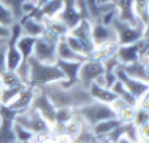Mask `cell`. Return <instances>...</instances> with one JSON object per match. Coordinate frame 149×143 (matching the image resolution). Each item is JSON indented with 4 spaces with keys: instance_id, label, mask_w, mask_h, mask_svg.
I'll list each match as a JSON object with an SVG mask.
<instances>
[{
    "instance_id": "cell-1",
    "label": "cell",
    "mask_w": 149,
    "mask_h": 143,
    "mask_svg": "<svg viewBox=\"0 0 149 143\" xmlns=\"http://www.w3.org/2000/svg\"><path fill=\"white\" fill-rule=\"evenodd\" d=\"M42 89L56 109H62V108L77 109L93 101L88 89L82 88L79 83L71 87H62L59 83H55L43 87Z\"/></svg>"
},
{
    "instance_id": "cell-2",
    "label": "cell",
    "mask_w": 149,
    "mask_h": 143,
    "mask_svg": "<svg viewBox=\"0 0 149 143\" xmlns=\"http://www.w3.org/2000/svg\"><path fill=\"white\" fill-rule=\"evenodd\" d=\"M29 62V86L43 88L50 84L64 81V75L56 63H42L30 57Z\"/></svg>"
},
{
    "instance_id": "cell-3",
    "label": "cell",
    "mask_w": 149,
    "mask_h": 143,
    "mask_svg": "<svg viewBox=\"0 0 149 143\" xmlns=\"http://www.w3.org/2000/svg\"><path fill=\"white\" fill-rule=\"evenodd\" d=\"M74 113L82 122L89 125L90 128H93L94 125H97L98 122H102V121L116 118L115 112L110 105L101 104L97 101H90L89 104L74 109Z\"/></svg>"
},
{
    "instance_id": "cell-4",
    "label": "cell",
    "mask_w": 149,
    "mask_h": 143,
    "mask_svg": "<svg viewBox=\"0 0 149 143\" xmlns=\"http://www.w3.org/2000/svg\"><path fill=\"white\" fill-rule=\"evenodd\" d=\"M111 26L116 33V39L119 45H130L140 41L144 37H148V26L141 22L137 25H130L116 17Z\"/></svg>"
},
{
    "instance_id": "cell-5",
    "label": "cell",
    "mask_w": 149,
    "mask_h": 143,
    "mask_svg": "<svg viewBox=\"0 0 149 143\" xmlns=\"http://www.w3.org/2000/svg\"><path fill=\"white\" fill-rule=\"evenodd\" d=\"M59 38L51 34L49 30H45L34 45L31 57L42 63H56V45Z\"/></svg>"
},
{
    "instance_id": "cell-6",
    "label": "cell",
    "mask_w": 149,
    "mask_h": 143,
    "mask_svg": "<svg viewBox=\"0 0 149 143\" xmlns=\"http://www.w3.org/2000/svg\"><path fill=\"white\" fill-rule=\"evenodd\" d=\"M13 122L17 125L22 126L24 129L31 131L34 135L43 133H51V126L45 121V118L39 114L37 110H34L33 108L24 110L21 113H17L15 116Z\"/></svg>"
},
{
    "instance_id": "cell-7",
    "label": "cell",
    "mask_w": 149,
    "mask_h": 143,
    "mask_svg": "<svg viewBox=\"0 0 149 143\" xmlns=\"http://www.w3.org/2000/svg\"><path fill=\"white\" fill-rule=\"evenodd\" d=\"M149 54V38L144 37L140 41L130 45H119L115 57L119 62V66H124L128 63L136 62L140 57Z\"/></svg>"
},
{
    "instance_id": "cell-8",
    "label": "cell",
    "mask_w": 149,
    "mask_h": 143,
    "mask_svg": "<svg viewBox=\"0 0 149 143\" xmlns=\"http://www.w3.org/2000/svg\"><path fill=\"white\" fill-rule=\"evenodd\" d=\"M103 72H105V67H103L102 62L92 59V58H86L84 62H81V66H80L77 83L82 88L88 89L90 84L95 81V79L103 75Z\"/></svg>"
},
{
    "instance_id": "cell-9",
    "label": "cell",
    "mask_w": 149,
    "mask_h": 143,
    "mask_svg": "<svg viewBox=\"0 0 149 143\" xmlns=\"http://www.w3.org/2000/svg\"><path fill=\"white\" fill-rule=\"evenodd\" d=\"M30 108H33L34 110H37L51 128L54 126L55 116H56V108L52 105V102L50 101V99L46 96V93L43 92L42 88L37 89L36 95H34V99H33V101H31Z\"/></svg>"
},
{
    "instance_id": "cell-10",
    "label": "cell",
    "mask_w": 149,
    "mask_h": 143,
    "mask_svg": "<svg viewBox=\"0 0 149 143\" xmlns=\"http://www.w3.org/2000/svg\"><path fill=\"white\" fill-rule=\"evenodd\" d=\"M70 34L80 41V43L84 47L85 57L86 58L94 51L95 46L92 39V21L89 18H82L74 28L71 29Z\"/></svg>"
},
{
    "instance_id": "cell-11",
    "label": "cell",
    "mask_w": 149,
    "mask_h": 143,
    "mask_svg": "<svg viewBox=\"0 0 149 143\" xmlns=\"http://www.w3.org/2000/svg\"><path fill=\"white\" fill-rule=\"evenodd\" d=\"M115 76L119 81L123 83V86L126 87V89L136 99V101L140 99V97H143L145 93L149 92V83H145V81H141V80H137V79L127 76L126 74L119 68V66L115 68Z\"/></svg>"
},
{
    "instance_id": "cell-12",
    "label": "cell",
    "mask_w": 149,
    "mask_h": 143,
    "mask_svg": "<svg viewBox=\"0 0 149 143\" xmlns=\"http://www.w3.org/2000/svg\"><path fill=\"white\" fill-rule=\"evenodd\" d=\"M0 113L3 116V121L0 123V143H16L15 131H13V120L16 113L3 105H0Z\"/></svg>"
},
{
    "instance_id": "cell-13",
    "label": "cell",
    "mask_w": 149,
    "mask_h": 143,
    "mask_svg": "<svg viewBox=\"0 0 149 143\" xmlns=\"http://www.w3.org/2000/svg\"><path fill=\"white\" fill-rule=\"evenodd\" d=\"M37 89H38L37 87L26 86L25 88L12 100V102L7 105V108L9 110H12L13 113H16V114L29 109V108L31 107V101H33V99H34V95H36Z\"/></svg>"
},
{
    "instance_id": "cell-14",
    "label": "cell",
    "mask_w": 149,
    "mask_h": 143,
    "mask_svg": "<svg viewBox=\"0 0 149 143\" xmlns=\"http://www.w3.org/2000/svg\"><path fill=\"white\" fill-rule=\"evenodd\" d=\"M92 39L94 46H100L106 42H118L113 26L103 25L98 21H92Z\"/></svg>"
},
{
    "instance_id": "cell-15",
    "label": "cell",
    "mask_w": 149,
    "mask_h": 143,
    "mask_svg": "<svg viewBox=\"0 0 149 143\" xmlns=\"http://www.w3.org/2000/svg\"><path fill=\"white\" fill-rule=\"evenodd\" d=\"M63 5H64V0H49L42 7H39L38 9L34 11V13L30 16H33L34 18L43 22L45 20L58 17L60 11L63 9Z\"/></svg>"
},
{
    "instance_id": "cell-16",
    "label": "cell",
    "mask_w": 149,
    "mask_h": 143,
    "mask_svg": "<svg viewBox=\"0 0 149 143\" xmlns=\"http://www.w3.org/2000/svg\"><path fill=\"white\" fill-rule=\"evenodd\" d=\"M21 26V34L29 37H34V38H39L43 34V32L46 30L45 24L42 21L34 18L33 16H25L18 21Z\"/></svg>"
},
{
    "instance_id": "cell-17",
    "label": "cell",
    "mask_w": 149,
    "mask_h": 143,
    "mask_svg": "<svg viewBox=\"0 0 149 143\" xmlns=\"http://www.w3.org/2000/svg\"><path fill=\"white\" fill-rule=\"evenodd\" d=\"M56 66L64 75V81H60L62 87H71L77 83V75L81 62H64V60H56Z\"/></svg>"
},
{
    "instance_id": "cell-18",
    "label": "cell",
    "mask_w": 149,
    "mask_h": 143,
    "mask_svg": "<svg viewBox=\"0 0 149 143\" xmlns=\"http://www.w3.org/2000/svg\"><path fill=\"white\" fill-rule=\"evenodd\" d=\"M88 92H89L93 101L101 102V104L111 105L116 100V95L110 88H106V87L100 86L97 83L90 84L89 88H88Z\"/></svg>"
},
{
    "instance_id": "cell-19",
    "label": "cell",
    "mask_w": 149,
    "mask_h": 143,
    "mask_svg": "<svg viewBox=\"0 0 149 143\" xmlns=\"http://www.w3.org/2000/svg\"><path fill=\"white\" fill-rule=\"evenodd\" d=\"M115 9H116V15H118L119 20L124 21V22L130 24V25L140 24V21L137 20L134 13L132 0H118V3L115 4Z\"/></svg>"
},
{
    "instance_id": "cell-20",
    "label": "cell",
    "mask_w": 149,
    "mask_h": 143,
    "mask_svg": "<svg viewBox=\"0 0 149 143\" xmlns=\"http://www.w3.org/2000/svg\"><path fill=\"white\" fill-rule=\"evenodd\" d=\"M122 71L126 74L130 78L137 79V80L145 81V83H149V72H148V66H144L140 62H132L128 63V64L124 66H119Z\"/></svg>"
},
{
    "instance_id": "cell-21",
    "label": "cell",
    "mask_w": 149,
    "mask_h": 143,
    "mask_svg": "<svg viewBox=\"0 0 149 143\" xmlns=\"http://www.w3.org/2000/svg\"><path fill=\"white\" fill-rule=\"evenodd\" d=\"M85 57L73 51L64 38H60L56 45V60H64V62H84Z\"/></svg>"
},
{
    "instance_id": "cell-22",
    "label": "cell",
    "mask_w": 149,
    "mask_h": 143,
    "mask_svg": "<svg viewBox=\"0 0 149 143\" xmlns=\"http://www.w3.org/2000/svg\"><path fill=\"white\" fill-rule=\"evenodd\" d=\"M118 47H119L118 42H106V43H102V45H100V46H95L94 51L88 58L100 60V62H105V60L110 59L111 57H114V55L116 54Z\"/></svg>"
},
{
    "instance_id": "cell-23",
    "label": "cell",
    "mask_w": 149,
    "mask_h": 143,
    "mask_svg": "<svg viewBox=\"0 0 149 143\" xmlns=\"http://www.w3.org/2000/svg\"><path fill=\"white\" fill-rule=\"evenodd\" d=\"M36 42H37V38H34V37L24 36V34H21L18 37L17 42H16V46H17L21 57H22V62H28L30 59V57L33 55Z\"/></svg>"
},
{
    "instance_id": "cell-24",
    "label": "cell",
    "mask_w": 149,
    "mask_h": 143,
    "mask_svg": "<svg viewBox=\"0 0 149 143\" xmlns=\"http://www.w3.org/2000/svg\"><path fill=\"white\" fill-rule=\"evenodd\" d=\"M45 24V28L46 30H49L51 34H54L56 38H64L68 33H70V29L68 26L63 22L62 20H59L58 17H54V18H49V20H45L43 21Z\"/></svg>"
},
{
    "instance_id": "cell-25",
    "label": "cell",
    "mask_w": 149,
    "mask_h": 143,
    "mask_svg": "<svg viewBox=\"0 0 149 143\" xmlns=\"http://www.w3.org/2000/svg\"><path fill=\"white\" fill-rule=\"evenodd\" d=\"M119 125H120V122H119L116 118H111V120H106V121H102V122H98L97 125L93 126L92 130H93V134L95 135V138H105V137H107L113 130H115Z\"/></svg>"
},
{
    "instance_id": "cell-26",
    "label": "cell",
    "mask_w": 149,
    "mask_h": 143,
    "mask_svg": "<svg viewBox=\"0 0 149 143\" xmlns=\"http://www.w3.org/2000/svg\"><path fill=\"white\" fill-rule=\"evenodd\" d=\"M132 8L136 18L148 26L149 24V0H132Z\"/></svg>"
},
{
    "instance_id": "cell-27",
    "label": "cell",
    "mask_w": 149,
    "mask_h": 143,
    "mask_svg": "<svg viewBox=\"0 0 149 143\" xmlns=\"http://www.w3.org/2000/svg\"><path fill=\"white\" fill-rule=\"evenodd\" d=\"M111 91L114 92V93L116 95V97H119V99L124 100V101L127 102L128 105H132V107H136V99H135L134 96H132L131 93H130L126 89V87L123 86V83L122 81H119L118 79H116L115 81H114V84L111 86Z\"/></svg>"
},
{
    "instance_id": "cell-28",
    "label": "cell",
    "mask_w": 149,
    "mask_h": 143,
    "mask_svg": "<svg viewBox=\"0 0 149 143\" xmlns=\"http://www.w3.org/2000/svg\"><path fill=\"white\" fill-rule=\"evenodd\" d=\"M13 131H15V137H16V143H34L36 135L31 131L24 129L22 126L17 125L13 122Z\"/></svg>"
},
{
    "instance_id": "cell-29",
    "label": "cell",
    "mask_w": 149,
    "mask_h": 143,
    "mask_svg": "<svg viewBox=\"0 0 149 143\" xmlns=\"http://www.w3.org/2000/svg\"><path fill=\"white\" fill-rule=\"evenodd\" d=\"M135 110H136V107L126 105V107H123L120 110L116 112V120H118L120 123H131V122H134Z\"/></svg>"
},
{
    "instance_id": "cell-30",
    "label": "cell",
    "mask_w": 149,
    "mask_h": 143,
    "mask_svg": "<svg viewBox=\"0 0 149 143\" xmlns=\"http://www.w3.org/2000/svg\"><path fill=\"white\" fill-rule=\"evenodd\" d=\"M16 22H17V21H16L13 13L10 12V9L7 5L3 4L1 0H0V24L7 26V28H10V26Z\"/></svg>"
},
{
    "instance_id": "cell-31",
    "label": "cell",
    "mask_w": 149,
    "mask_h": 143,
    "mask_svg": "<svg viewBox=\"0 0 149 143\" xmlns=\"http://www.w3.org/2000/svg\"><path fill=\"white\" fill-rule=\"evenodd\" d=\"M25 1H28V0H1L3 4L7 5V7L10 9V12L13 13V16H15V18H16V21H17V22L21 20V18H22L21 5H22Z\"/></svg>"
},
{
    "instance_id": "cell-32",
    "label": "cell",
    "mask_w": 149,
    "mask_h": 143,
    "mask_svg": "<svg viewBox=\"0 0 149 143\" xmlns=\"http://www.w3.org/2000/svg\"><path fill=\"white\" fill-rule=\"evenodd\" d=\"M134 123L137 126V128L141 126V125H145V123H149V110L136 107L135 117H134Z\"/></svg>"
},
{
    "instance_id": "cell-33",
    "label": "cell",
    "mask_w": 149,
    "mask_h": 143,
    "mask_svg": "<svg viewBox=\"0 0 149 143\" xmlns=\"http://www.w3.org/2000/svg\"><path fill=\"white\" fill-rule=\"evenodd\" d=\"M5 53H7V39H0V75L5 71Z\"/></svg>"
},
{
    "instance_id": "cell-34",
    "label": "cell",
    "mask_w": 149,
    "mask_h": 143,
    "mask_svg": "<svg viewBox=\"0 0 149 143\" xmlns=\"http://www.w3.org/2000/svg\"><path fill=\"white\" fill-rule=\"evenodd\" d=\"M137 133H139V142H149V123L139 126Z\"/></svg>"
},
{
    "instance_id": "cell-35",
    "label": "cell",
    "mask_w": 149,
    "mask_h": 143,
    "mask_svg": "<svg viewBox=\"0 0 149 143\" xmlns=\"http://www.w3.org/2000/svg\"><path fill=\"white\" fill-rule=\"evenodd\" d=\"M10 37V28L0 24V39H8Z\"/></svg>"
},
{
    "instance_id": "cell-36",
    "label": "cell",
    "mask_w": 149,
    "mask_h": 143,
    "mask_svg": "<svg viewBox=\"0 0 149 143\" xmlns=\"http://www.w3.org/2000/svg\"><path fill=\"white\" fill-rule=\"evenodd\" d=\"M116 143H137V142H132V141H130V139H127L126 137H120V138L116 141Z\"/></svg>"
},
{
    "instance_id": "cell-37",
    "label": "cell",
    "mask_w": 149,
    "mask_h": 143,
    "mask_svg": "<svg viewBox=\"0 0 149 143\" xmlns=\"http://www.w3.org/2000/svg\"><path fill=\"white\" fill-rule=\"evenodd\" d=\"M49 0H36V5H37V9H38L39 7H42V5L45 4V3H47Z\"/></svg>"
},
{
    "instance_id": "cell-38",
    "label": "cell",
    "mask_w": 149,
    "mask_h": 143,
    "mask_svg": "<svg viewBox=\"0 0 149 143\" xmlns=\"http://www.w3.org/2000/svg\"><path fill=\"white\" fill-rule=\"evenodd\" d=\"M0 91H1V78H0Z\"/></svg>"
}]
</instances>
